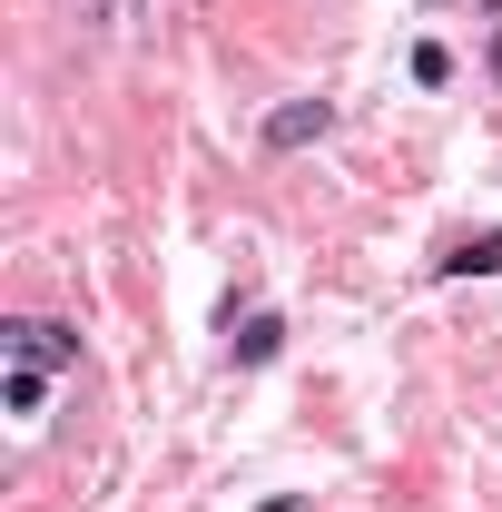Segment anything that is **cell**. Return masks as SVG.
Instances as JSON below:
<instances>
[{
  "label": "cell",
  "instance_id": "4",
  "mask_svg": "<svg viewBox=\"0 0 502 512\" xmlns=\"http://www.w3.org/2000/svg\"><path fill=\"white\" fill-rule=\"evenodd\" d=\"M443 266H453V276H502V237H473V247H453Z\"/></svg>",
  "mask_w": 502,
  "mask_h": 512
},
{
  "label": "cell",
  "instance_id": "1",
  "mask_svg": "<svg viewBox=\"0 0 502 512\" xmlns=\"http://www.w3.org/2000/svg\"><path fill=\"white\" fill-rule=\"evenodd\" d=\"M10 355H20V365H40V375H60V365H79V335H69V325L20 316V325H10Z\"/></svg>",
  "mask_w": 502,
  "mask_h": 512
},
{
  "label": "cell",
  "instance_id": "2",
  "mask_svg": "<svg viewBox=\"0 0 502 512\" xmlns=\"http://www.w3.org/2000/svg\"><path fill=\"white\" fill-rule=\"evenodd\" d=\"M335 128V99H286V109H266V148H306V138H325Z\"/></svg>",
  "mask_w": 502,
  "mask_h": 512
},
{
  "label": "cell",
  "instance_id": "7",
  "mask_svg": "<svg viewBox=\"0 0 502 512\" xmlns=\"http://www.w3.org/2000/svg\"><path fill=\"white\" fill-rule=\"evenodd\" d=\"M256 512H306V503H296V493H276V503H256Z\"/></svg>",
  "mask_w": 502,
  "mask_h": 512
},
{
  "label": "cell",
  "instance_id": "5",
  "mask_svg": "<svg viewBox=\"0 0 502 512\" xmlns=\"http://www.w3.org/2000/svg\"><path fill=\"white\" fill-rule=\"evenodd\" d=\"M40 404H50V375H40V365H20V375H10V414H40Z\"/></svg>",
  "mask_w": 502,
  "mask_h": 512
},
{
  "label": "cell",
  "instance_id": "3",
  "mask_svg": "<svg viewBox=\"0 0 502 512\" xmlns=\"http://www.w3.org/2000/svg\"><path fill=\"white\" fill-rule=\"evenodd\" d=\"M276 345H286V325H276V316H247L237 335H227V355H237V365H266Z\"/></svg>",
  "mask_w": 502,
  "mask_h": 512
},
{
  "label": "cell",
  "instance_id": "6",
  "mask_svg": "<svg viewBox=\"0 0 502 512\" xmlns=\"http://www.w3.org/2000/svg\"><path fill=\"white\" fill-rule=\"evenodd\" d=\"M414 79H424V89H443V79H453V50H443V40H424V50H414Z\"/></svg>",
  "mask_w": 502,
  "mask_h": 512
}]
</instances>
